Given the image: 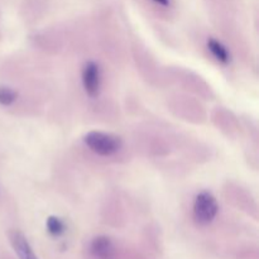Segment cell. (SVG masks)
<instances>
[{"label": "cell", "instance_id": "7", "mask_svg": "<svg viewBox=\"0 0 259 259\" xmlns=\"http://www.w3.org/2000/svg\"><path fill=\"white\" fill-rule=\"evenodd\" d=\"M47 230L52 237H60L65 233V223L62 222V219H60L58 217H48L47 219Z\"/></svg>", "mask_w": 259, "mask_h": 259}, {"label": "cell", "instance_id": "1", "mask_svg": "<svg viewBox=\"0 0 259 259\" xmlns=\"http://www.w3.org/2000/svg\"><path fill=\"white\" fill-rule=\"evenodd\" d=\"M83 143L98 156L109 157L120 151L123 141L120 137L105 132L93 131L83 137Z\"/></svg>", "mask_w": 259, "mask_h": 259}, {"label": "cell", "instance_id": "9", "mask_svg": "<svg viewBox=\"0 0 259 259\" xmlns=\"http://www.w3.org/2000/svg\"><path fill=\"white\" fill-rule=\"evenodd\" d=\"M153 2H156L159 5H163V7H167L169 4V0H153Z\"/></svg>", "mask_w": 259, "mask_h": 259}, {"label": "cell", "instance_id": "5", "mask_svg": "<svg viewBox=\"0 0 259 259\" xmlns=\"http://www.w3.org/2000/svg\"><path fill=\"white\" fill-rule=\"evenodd\" d=\"M9 240L12 244L13 249L17 253L19 259H38L37 255L33 252L29 242L27 240L25 235L19 230H10L9 232Z\"/></svg>", "mask_w": 259, "mask_h": 259}, {"label": "cell", "instance_id": "2", "mask_svg": "<svg viewBox=\"0 0 259 259\" xmlns=\"http://www.w3.org/2000/svg\"><path fill=\"white\" fill-rule=\"evenodd\" d=\"M219 205L209 191L200 192L194 201V219L199 225H207L217 218Z\"/></svg>", "mask_w": 259, "mask_h": 259}, {"label": "cell", "instance_id": "6", "mask_svg": "<svg viewBox=\"0 0 259 259\" xmlns=\"http://www.w3.org/2000/svg\"><path fill=\"white\" fill-rule=\"evenodd\" d=\"M207 48H209L211 55L214 56L219 62L227 65V63H229L230 61H232V55H230V52L228 51V48L225 47L222 42L215 39V38H209V39H207Z\"/></svg>", "mask_w": 259, "mask_h": 259}, {"label": "cell", "instance_id": "3", "mask_svg": "<svg viewBox=\"0 0 259 259\" xmlns=\"http://www.w3.org/2000/svg\"><path fill=\"white\" fill-rule=\"evenodd\" d=\"M82 86L90 98H96L100 94L101 72L100 67L94 61H89L82 68Z\"/></svg>", "mask_w": 259, "mask_h": 259}, {"label": "cell", "instance_id": "4", "mask_svg": "<svg viewBox=\"0 0 259 259\" xmlns=\"http://www.w3.org/2000/svg\"><path fill=\"white\" fill-rule=\"evenodd\" d=\"M91 254L96 259H116V248L113 240L105 235H99L91 242Z\"/></svg>", "mask_w": 259, "mask_h": 259}, {"label": "cell", "instance_id": "8", "mask_svg": "<svg viewBox=\"0 0 259 259\" xmlns=\"http://www.w3.org/2000/svg\"><path fill=\"white\" fill-rule=\"evenodd\" d=\"M18 99V93L7 86H0V104L4 106L12 105Z\"/></svg>", "mask_w": 259, "mask_h": 259}]
</instances>
